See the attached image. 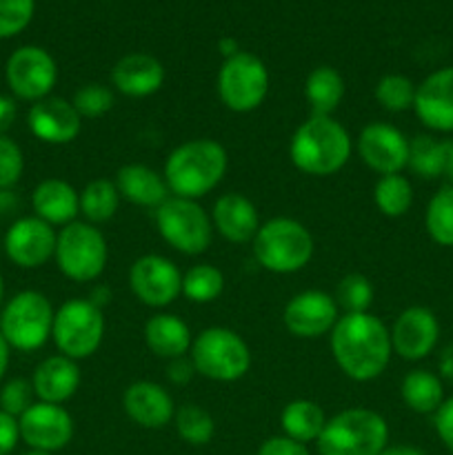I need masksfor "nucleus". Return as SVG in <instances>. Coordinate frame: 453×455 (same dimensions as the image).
Segmentation results:
<instances>
[{"label": "nucleus", "instance_id": "nucleus-1", "mask_svg": "<svg viewBox=\"0 0 453 455\" xmlns=\"http://www.w3.org/2000/svg\"><path fill=\"white\" fill-rule=\"evenodd\" d=\"M338 369L354 382H371L386 371L393 355L389 327L371 311L342 314L329 333Z\"/></svg>", "mask_w": 453, "mask_h": 455}, {"label": "nucleus", "instance_id": "nucleus-2", "mask_svg": "<svg viewBox=\"0 0 453 455\" xmlns=\"http://www.w3.org/2000/svg\"><path fill=\"white\" fill-rule=\"evenodd\" d=\"M229 169L225 145L213 138H194L178 145L167 156L163 176L171 196L200 200L211 194Z\"/></svg>", "mask_w": 453, "mask_h": 455}, {"label": "nucleus", "instance_id": "nucleus-3", "mask_svg": "<svg viewBox=\"0 0 453 455\" xmlns=\"http://www.w3.org/2000/svg\"><path fill=\"white\" fill-rule=\"evenodd\" d=\"M354 140L342 123L333 116L311 114L293 132L289 142V158L298 172L306 176L327 178L340 172L351 158Z\"/></svg>", "mask_w": 453, "mask_h": 455}, {"label": "nucleus", "instance_id": "nucleus-4", "mask_svg": "<svg viewBox=\"0 0 453 455\" xmlns=\"http://www.w3.org/2000/svg\"><path fill=\"white\" fill-rule=\"evenodd\" d=\"M251 244L258 265L280 275L305 269L315 251V240L311 231L302 222L287 216L262 222Z\"/></svg>", "mask_w": 453, "mask_h": 455}, {"label": "nucleus", "instance_id": "nucleus-5", "mask_svg": "<svg viewBox=\"0 0 453 455\" xmlns=\"http://www.w3.org/2000/svg\"><path fill=\"white\" fill-rule=\"evenodd\" d=\"M315 444L320 455H380L389 447V425L373 409L351 407L329 418Z\"/></svg>", "mask_w": 453, "mask_h": 455}, {"label": "nucleus", "instance_id": "nucleus-6", "mask_svg": "<svg viewBox=\"0 0 453 455\" xmlns=\"http://www.w3.org/2000/svg\"><path fill=\"white\" fill-rule=\"evenodd\" d=\"M189 360L198 376L213 382H235L251 369V349L234 329L209 327L194 336Z\"/></svg>", "mask_w": 453, "mask_h": 455}, {"label": "nucleus", "instance_id": "nucleus-7", "mask_svg": "<svg viewBox=\"0 0 453 455\" xmlns=\"http://www.w3.org/2000/svg\"><path fill=\"white\" fill-rule=\"evenodd\" d=\"M107 258V238L96 225L74 220L58 231L53 260L65 278L74 283H93L105 271Z\"/></svg>", "mask_w": 453, "mask_h": 455}, {"label": "nucleus", "instance_id": "nucleus-8", "mask_svg": "<svg viewBox=\"0 0 453 455\" xmlns=\"http://www.w3.org/2000/svg\"><path fill=\"white\" fill-rule=\"evenodd\" d=\"M52 302L44 293L27 289L9 298L0 314V333L16 351H36L47 345L53 329Z\"/></svg>", "mask_w": 453, "mask_h": 455}, {"label": "nucleus", "instance_id": "nucleus-9", "mask_svg": "<svg viewBox=\"0 0 453 455\" xmlns=\"http://www.w3.org/2000/svg\"><path fill=\"white\" fill-rule=\"evenodd\" d=\"M52 340L71 360L91 358L105 340V315L89 298H74L58 307L53 315Z\"/></svg>", "mask_w": 453, "mask_h": 455}, {"label": "nucleus", "instance_id": "nucleus-10", "mask_svg": "<svg viewBox=\"0 0 453 455\" xmlns=\"http://www.w3.org/2000/svg\"><path fill=\"white\" fill-rule=\"evenodd\" d=\"M155 229L160 238L185 256H200L209 249L213 238L211 216L200 207L198 200L169 196L154 209Z\"/></svg>", "mask_w": 453, "mask_h": 455}, {"label": "nucleus", "instance_id": "nucleus-11", "mask_svg": "<svg viewBox=\"0 0 453 455\" xmlns=\"http://www.w3.org/2000/svg\"><path fill=\"white\" fill-rule=\"evenodd\" d=\"M218 96L220 102L234 114H251L269 93V69L251 52H240L225 58L218 71Z\"/></svg>", "mask_w": 453, "mask_h": 455}, {"label": "nucleus", "instance_id": "nucleus-12", "mask_svg": "<svg viewBox=\"0 0 453 455\" xmlns=\"http://www.w3.org/2000/svg\"><path fill=\"white\" fill-rule=\"evenodd\" d=\"M4 78L13 96L27 102H38L52 96L58 80V65L47 49L25 44L9 56Z\"/></svg>", "mask_w": 453, "mask_h": 455}, {"label": "nucleus", "instance_id": "nucleus-13", "mask_svg": "<svg viewBox=\"0 0 453 455\" xmlns=\"http://www.w3.org/2000/svg\"><path fill=\"white\" fill-rule=\"evenodd\" d=\"M129 289L145 307L164 309L182 296V274L169 258L147 253L129 269Z\"/></svg>", "mask_w": 453, "mask_h": 455}, {"label": "nucleus", "instance_id": "nucleus-14", "mask_svg": "<svg viewBox=\"0 0 453 455\" xmlns=\"http://www.w3.org/2000/svg\"><path fill=\"white\" fill-rule=\"evenodd\" d=\"M340 318V309L331 293L322 289H306L296 293L284 305L282 323L291 336L300 340H314V338L329 336Z\"/></svg>", "mask_w": 453, "mask_h": 455}, {"label": "nucleus", "instance_id": "nucleus-15", "mask_svg": "<svg viewBox=\"0 0 453 455\" xmlns=\"http://www.w3.org/2000/svg\"><path fill=\"white\" fill-rule=\"evenodd\" d=\"M360 160L378 176L402 173L409 164V138L389 123H369L355 140Z\"/></svg>", "mask_w": 453, "mask_h": 455}, {"label": "nucleus", "instance_id": "nucleus-16", "mask_svg": "<svg viewBox=\"0 0 453 455\" xmlns=\"http://www.w3.org/2000/svg\"><path fill=\"white\" fill-rule=\"evenodd\" d=\"M391 333V347L398 358L407 363H420L429 358L440 340V323L429 307L413 305L400 311Z\"/></svg>", "mask_w": 453, "mask_h": 455}, {"label": "nucleus", "instance_id": "nucleus-17", "mask_svg": "<svg viewBox=\"0 0 453 455\" xmlns=\"http://www.w3.org/2000/svg\"><path fill=\"white\" fill-rule=\"evenodd\" d=\"M20 440L29 449L56 453L74 438V418L62 404L34 403L20 418Z\"/></svg>", "mask_w": 453, "mask_h": 455}, {"label": "nucleus", "instance_id": "nucleus-18", "mask_svg": "<svg viewBox=\"0 0 453 455\" xmlns=\"http://www.w3.org/2000/svg\"><path fill=\"white\" fill-rule=\"evenodd\" d=\"M56 240V229L40 218H18L4 234V253L20 269H38L53 258Z\"/></svg>", "mask_w": 453, "mask_h": 455}, {"label": "nucleus", "instance_id": "nucleus-19", "mask_svg": "<svg viewBox=\"0 0 453 455\" xmlns=\"http://www.w3.org/2000/svg\"><path fill=\"white\" fill-rule=\"evenodd\" d=\"M413 114L431 133H453V65L431 71L417 84Z\"/></svg>", "mask_w": 453, "mask_h": 455}, {"label": "nucleus", "instance_id": "nucleus-20", "mask_svg": "<svg viewBox=\"0 0 453 455\" xmlns=\"http://www.w3.org/2000/svg\"><path fill=\"white\" fill-rule=\"evenodd\" d=\"M29 132L47 145H69L83 132V116L74 102L60 96H47L34 102L27 114Z\"/></svg>", "mask_w": 453, "mask_h": 455}, {"label": "nucleus", "instance_id": "nucleus-21", "mask_svg": "<svg viewBox=\"0 0 453 455\" xmlns=\"http://www.w3.org/2000/svg\"><path fill=\"white\" fill-rule=\"evenodd\" d=\"M124 413L142 429H164L176 416L171 394L163 385L151 380H138L124 389Z\"/></svg>", "mask_w": 453, "mask_h": 455}, {"label": "nucleus", "instance_id": "nucleus-22", "mask_svg": "<svg viewBox=\"0 0 453 455\" xmlns=\"http://www.w3.org/2000/svg\"><path fill=\"white\" fill-rule=\"evenodd\" d=\"M211 225L213 231H218L226 243L244 244L253 243L262 222L258 207L247 196L229 191L213 203Z\"/></svg>", "mask_w": 453, "mask_h": 455}, {"label": "nucleus", "instance_id": "nucleus-23", "mask_svg": "<svg viewBox=\"0 0 453 455\" xmlns=\"http://www.w3.org/2000/svg\"><path fill=\"white\" fill-rule=\"evenodd\" d=\"M163 84L164 67L151 53H127L111 69V87L127 98H149L160 92Z\"/></svg>", "mask_w": 453, "mask_h": 455}, {"label": "nucleus", "instance_id": "nucleus-24", "mask_svg": "<svg viewBox=\"0 0 453 455\" xmlns=\"http://www.w3.org/2000/svg\"><path fill=\"white\" fill-rule=\"evenodd\" d=\"M80 380L83 376H80L78 363L58 354L49 355L36 367L34 376H31V387L40 403L65 404L76 395Z\"/></svg>", "mask_w": 453, "mask_h": 455}, {"label": "nucleus", "instance_id": "nucleus-25", "mask_svg": "<svg viewBox=\"0 0 453 455\" xmlns=\"http://www.w3.org/2000/svg\"><path fill=\"white\" fill-rule=\"evenodd\" d=\"M34 216L52 227H65L80 213V191L62 178H47L38 182L31 194Z\"/></svg>", "mask_w": 453, "mask_h": 455}, {"label": "nucleus", "instance_id": "nucleus-26", "mask_svg": "<svg viewBox=\"0 0 453 455\" xmlns=\"http://www.w3.org/2000/svg\"><path fill=\"white\" fill-rule=\"evenodd\" d=\"M120 198L136 207L158 209L171 196L163 173L140 163H129L115 172L114 178Z\"/></svg>", "mask_w": 453, "mask_h": 455}, {"label": "nucleus", "instance_id": "nucleus-27", "mask_svg": "<svg viewBox=\"0 0 453 455\" xmlns=\"http://www.w3.org/2000/svg\"><path fill=\"white\" fill-rule=\"evenodd\" d=\"M145 342L154 355L163 360L182 358L191 351V329L180 315L155 314L145 324Z\"/></svg>", "mask_w": 453, "mask_h": 455}, {"label": "nucleus", "instance_id": "nucleus-28", "mask_svg": "<svg viewBox=\"0 0 453 455\" xmlns=\"http://www.w3.org/2000/svg\"><path fill=\"white\" fill-rule=\"evenodd\" d=\"M400 395L402 403L420 416H433L440 404L447 400L444 395V382L438 373L429 369H413L402 378L400 385Z\"/></svg>", "mask_w": 453, "mask_h": 455}, {"label": "nucleus", "instance_id": "nucleus-29", "mask_svg": "<svg viewBox=\"0 0 453 455\" xmlns=\"http://www.w3.org/2000/svg\"><path fill=\"white\" fill-rule=\"evenodd\" d=\"M329 418L324 416L322 407L314 400L298 398L284 404L282 413H280V427H282V435L296 440L300 444L318 443L320 434H322L324 425Z\"/></svg>", "mask_w": 453, "mask_h": 455}, {"label": "nucleus", "instance_id": "nucleus-30", "mask_svg": "<svg viewBox=\"0 0 453 455\" xmlns=\"http://www.w3.org/2000/svg\"><path fill=\"white\" fill-rule=\"evenodd\" d=\"M453 140H442L433 133H420L409 140L407 169H411L416 176L425 178V180H435L447 173Z\"/></svg>", "mask_w": 453, "mask_h": 455}, {"label": "nucleus", "instance_id": "nucleus-31", "mask_svg": "<svg viewBox=\"0 0 453 455\" xmlns=\"http://www.w3.org/2000/svg\"><path fill=\"white\" fill-rule=\"evenodd\" d=\"M345 78L336 67L320 65L305 80V98L314 116H333L345 98Z\"/></svg>", "mask_w": 453, "mask_h": 455}, {"label": "nucleus", "instance_id": "nucleus-32", "mask_svg": "<svg viewBox=\"0 0 453 455\" xmlns=\"http://www.w3.org/2000/svg\"><path fill=\"white\" fill-rule=\"evenodd\" d=\"M120 194L114 180L96 178L80 191V213L89 225H102L115 216L120 207Z\"/></svg>", "mask_w": 453, "mask_h": 455}, {"label": "nucleus", "instance_id": "nucleus-33", "mask_svg": "<svg viewBox=\"0 0 453 455\" xmlns=\"http://www.w3.org/2000/svg\"><path fill=\"white\" fill-rule=\"evenodd\" d=\"M373 203L378 212L386 218L407 216L413 204V185L404 173L378 178L373 187Z\"/></svg>", "mask_w": 453, "mask_h": 455}, {"label": "nucleus", "instance_id": "nucleus-34", "mask_svg": "<svg viewBox=\"0 0 453 455\" xmlns=\"http://www.w3.org/2000/svg\"><path fill=\"white\" fill-rule=\"evenodd\" d=\"M425 229L435 244L453 247V185L449 182L426 203Z\"/></svg>", "mask_w": 453, "mask_h": 455}, {"label": "nucleus", "instance_id": "nucleus-35", "mask_svg": "<svg viewBox=\"0 0 453 455\" xmlns=\"http://www.w3.org/2000/svg\"><path fill=\"white\" fill-rule=\"evenodd\" d=\"M225 274L216 265L200 262L182 274V296L194 305H209L225 291Z\"/></svg>", "mask_w": 453, "mask_h": 455}, {"label": "nucleus", "instance_id": "nucleus-36", "mask_svg": "<svg viewBox=\"0 0 453 455\" xmlns=\"http://www.w3.org/2000/svg\"><path fill=\"white\" fill-rule=\"evenodd\" d=\"M173 425H176L178 435L191 447H203V444L211 443L213 434H216V422H213L211 413L194 403H187L176 409Z\"/></svg>", "mask_w": 453, "mask_h": 455}, {"label": "nucleus", "instance_id": "nucleus-37", "mask_svg": "<svg viewBox=\"0 0 453 455\" xmlns=\"http://www.w3.org/2000/svg\"><path fill=\"white\" fill-rule=\"evenodd\" d=\"M417 84L404 74H386L376 84V102L389 114L413 109Z\"/></svg>", "mask_w": 453, "mask_h": 455}, {"label": "nucleus", "instance_id": "nucleus-38", "mask_svg": "<svg viewBox=\"0 0 453 455\" xmlns=\"http://www.w3.org/2000/svg\"><path fill=\"white\" fill-rule=\"evenodd\" d=\"M373 283L364 274H346L336 287L338 309L345 314H367L373 305Z\"/></svg>", "mask_w": 453, "mask_h": 455}, {"label": "nucleus", "instance_id": "nucleus-39", "mask_svg": "<svg viewBox=\"0 0 453 455\" xmlns=\"http://www.w3.org/2000/svg\"><path fill=\"white\" fill-rule=\"evenodd\" d=\"M76 111L84 118H100V116L109 114L115 105L114 89L107 87L102 83H87L74 93L71 98Z\"/></svg>", "mask_w": 453, "mask_h": 455}, {"label": "nucleus", "instance_id": "nucleus-40", "mask_svg": "<svg viewBox=\"0 0 453 455\" xmlns=\"http://www.w3.org/2000/svg\"><path fill=\"white\" fill-rule=\"evenodd\" d=\"M36 0H0V38H13L34 18Z\"/></svg>", "mask_w": 453, "mask_h": 455}, {"label": "nucleus", "instance_id": "nucleus-41", "mask_svg": "<svg viewBox=\"0 0 453 455\" xmlns=\"http://www.w3.org/2000/svg\"><path fill=\"white\" fill-rule=\"evenodd\" d=\"M25 172V156L20 145L7 133L0 136V191H9Z\"/></svg>", "mask_w": 453, "mask_h": 455}, {"label": "nucleus", "instance_id": "nucleus-42", "mask_svg": "<svg viewBox=\"0 0 453 455\" xmlns=\"http://www.w3.org/2000/svg\"><path fill=\"white\" fill-rule=\"evenodd\" d=\"M34 398L36 394L31 380L13 378V380L4 382L3 389H0V411L9 413L13 418H20L34 404Z\"/></svg>", "mask_w": 453, "mask_h": 455}, {"label": "nucleus", "instance_id": "nucleus-43", "mask_svg": "<svg viewBox=\"0 0 453 455\" xmlns=\"http://www.w3.org/2000/svg\"><path fill=\"white\" fill-rule=\"evenodd\" d=\"M433 427L440 443L453 453V395L444 400L438 411L433 413Z\"/></svg>", "mask_w": 453, "mask_h": 455}, {"label": "nucleus", "instance_id": "nucleus-44", "mask_svg": "<svg viewBox=\"0 0 453 455\" xmlns=\"http://www.w3.org/2000/svg\"><path fill=\"white\" fill-rule=\"evenodd\" d=\"M256 455H311L306 444L296 443L287 435H271L260 444Z\"/></svg>", "mask_w": 453, "mask_h": 455}, {"label": "nucleus", "instance_id": "nucleus-45", "mask_svg": "<svg viewBox=\"0 0 453 455\" xmlns=\"http://www.w3.org/2000/svg\"><path fill=\"white\" fill-rule=\"evenodd\" d=\"M20 443V425L18 418L0 411V455H9Z\"/></svg>", "mask_w": 453, "mask_h": 455}, {"label": "nucleus", "instance_id": "nucleus-46", "mask_svg": "<svg viewBox=\"0 0 453 455\" xmlns=\"http://www.w3.org/2000/svg\"><path fill=\"white\" fill-rule=\"evenodd\" d=\"M194 376H195V369L187 355H182V358H176V360H169L167 380L171 382V385L185 387Z\"/></svg>", "mask_w": 453, "mask_h": 455}, {"label": "nucleus", "instance_id": "nucleus-47", "mask_svg": "<svg viewBox=\"0 0 453 455\" xmlns=\"http://www.w3.org/2000/svg\"><path fill=\"white\" fill-rule=\"evenodd\" d=\"M16 116H18L16 100L0 93V136H3L7 129H12V124L16 123Z\"/></svg>", "mask_w": 453, "mask_h": 455}, {"label": "nucleus", "instance_id": "nucleus-48", "mask_svg": "<svg viewBox=\"0 0 453 455\" xmlns=\"http://www.w3.org/2000/svg\"><path fill=\"white\" fill-rule=\"evenodd\" d=\"M380 455H425V451L411 444H395V447H386Z\"/></svg>", "mask_w": 453, "mask_h": 455}, {"label": "nucleus", "instance_id": "nucleus-49", "mask_svg": "<svg viewBox=\"0 0 453 455\" xmlns=\"http://www.w3.org/2000/svg\"><path fill=\"white\" fill-rule=\"evenodd\" d=\"M218 49H220L222 58H231V56H235V53L242 52V49H240V44L235 43L234 38H220V43H218Z\"/></svg>", "mask_w": 453, "mask_h": 455}, {"label": "nucleus", "instance_id": "nucleus-50", "mask_svg": "<svg viewBox=\"0 0 453 455\" xmlns=\"http://www.w3.org/2000/svg\"><path fill=\"white\" fill-rule=\"evenodd\" d=\"M9 351H12V347L7 345V340H4L3 333H0V382H3L4 373H7V367H9Z\"/></svg>", "mask_w": 453, "mask_h": 455}, {"label": "nucleus", "instance_id": "nucleus-51", "mask_svg": "<svg viewBox=\"0 0 453 455\" xmlns=\"http://www.w3.org/2000/svg\"><path fill=\"white\" fill-rule=\"evenodd\" d=\"M444 176L449 178V185H453V151H451V158H449V167H447V173Z\"/></svg>", "mask_w": 453, "mask_h": 455}, {"label": "nucleus", "instance_id": "nucleus-52", "mask_svg": "<svg viewBox=\"0 0 453 455\" xmlns=\"http://www.w3.org/2000/svg\"><path fill=\"white\" fill-rule=\"evenodd\" d=\"M22 455H53V453H49V451H40V449H29V451L22 453Z\"/></svg>", "mask_w": 453, "mask_h": 455}, {"label": "nucleus", "instance_id": "nucleus-53", "mask_svg": "<svg viewBox=\"0 0 453 455\" xmlns=\"http://www.w3.org/2000/svg\"><path fill=\"white\" fill-rule=\"evenodd\" d=\"M3 298H4V280L0 275V305H3Z\"/></svg>", "mask_w": 453, "mask_h": 455}]
</instances>
